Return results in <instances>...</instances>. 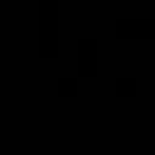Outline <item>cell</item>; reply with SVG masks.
<instances>
[{"instance_id":"cell-1","label":"cell","mask_w":155,"mask_h":155,"mask_svg":"<svg viewBox=\"0 0 155 155\" xmlns=\"http://www.w3.org/2000/svg\"><path fill=\"white\" fill-rule=\"evenodd\" d=\"M39 17H41V22H56V17H58V0H41L39 2Z\"/></svg>"}]
</instances>
